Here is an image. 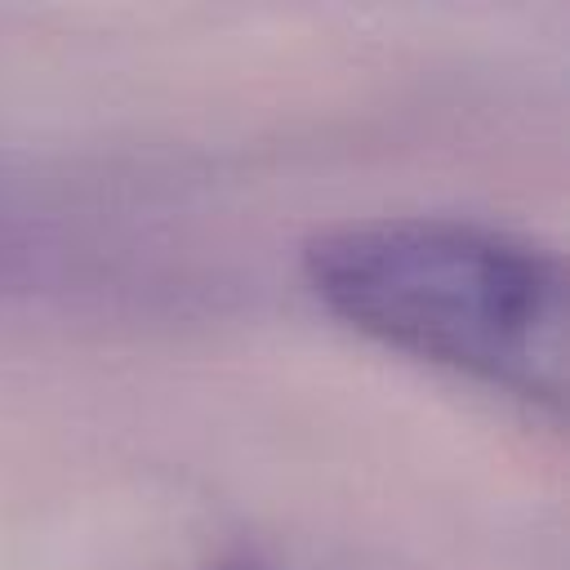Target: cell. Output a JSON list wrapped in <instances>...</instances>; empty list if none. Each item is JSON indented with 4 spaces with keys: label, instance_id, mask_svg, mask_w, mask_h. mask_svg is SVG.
Here are the masks:
<instances>
[{
    "label": "cell",
    "instance_id": "cell-1",
    "mask_svg": "<svg viewBox=\"0 0 570 570\" xmlns=\"http://www.w3.org/2000/svg\"><path fill=\"white\" fill-rule=\"evenodd\" d=\"M316 298L383 347L534 405L566 401V267L552 249L459 218L338 223L303 249Z\"/></svg>",
    "mask_w": 570,
    "mask_h": 570
},
{
    "label": "cell",
    "instance_id": "cell-2",
    "mask_svg": "<svg viewBox=\"0 0 570 570\" xmlns=\"http://www.w3.org/2000/svg\"><path fill=\"white\" fill-rule=\"evenodd\" d=\"M232 570H254V566H232Z\"/></svg>",
    "mask_w": 570,
    "mask_h": 570
}]
</instances>
